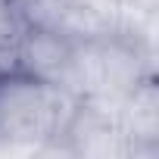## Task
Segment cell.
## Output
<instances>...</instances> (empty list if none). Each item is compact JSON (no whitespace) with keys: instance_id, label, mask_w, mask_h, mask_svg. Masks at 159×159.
<instances>
[{"instance_id":"cell-4","label":"cell","mask_w":159,"mask_h":159,"mask_svg":"<svg viewBox=\"0 0 159 159\" xmlns=\"http://www.w3.org/2000/svg\"><path fill=\"white\" fill-rule=\"evenodd\" d=\"M75 44L72 38L53 31V28H41V25H25L16 50H13V69L28 72L34 78L66 88L69 94H75L72 78H75Z\"/></svg>"},{"instance_id":"cell-2","label":"cell","mask_w":159,"mask_h":159,"mask_svg":"<svg viewBox=\"0 0 159 159\" xmlns=\"http://www.w3.org/2000/svg\"><path fill=\"white\" fill-rule=\"evenodd\" d=\"M153 75L150 47L122 28L75 44V97L119 106L140 78Z\"/></svg>"},{"instance_id":"cell-3","label":"cell","mask_w":159,"mask_h":159,"mask_svg":"<svg viewBox=\"0 0 159 159\" xmlns=\"http://www.w3.org/2000/svg\"><path fill=\"white\" fill-rule=\"evenodd\" d=\"M62 156H91V159H128V137L119 125L112 106L78 97L62 131H59Z\"/></svg>"},{"instance_id":"cell-1","label":"cell","mask_w":159,"mask_h":159,"mask_svg":"<svg viewBox=\"0 0 159 159\" xmlns=\"http://www.w3.org/2000/svg\"><path fill=\"white\" fill-rule=\"evenodd\" d=\"M75 94L19 69L0 72V153H59Z\"/></svg>"}]
</instances>
